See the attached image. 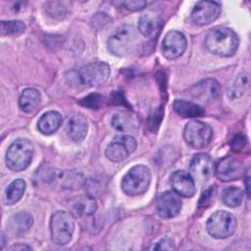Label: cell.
Returning <instances> with one entry per match:
<instances>
[{
  "label": "cell",
  "mask_w": 251,
  "mask_h": 251,
  "mask_svg": "<svg viewBox=\"0 0 251 251\" xmlns=\"http://www.w3.org/2000/svg\"><path fill=\"white\" fill-rule=\"evenodd\" d=\"M84 186L88 195L97 197L101 195L103 190L106 188V180L99 176H93L85 180Z\"/></svg>",
  "instance_id": "cell-31"
},
{
  "label": "cell",
  "mask_w": 251,
  "mask_h": 251,
  "mask_svg": "<svg viewBox=\"0 0 251 251\" xmlns=\"http://www.w3.org/2000/svg\"><path fill=\"white\" fill-rule=\"evenodd\" d=\"M221 14V4L216 1H200L191 11V20L198 25H207L218 19Z\"/></svg>",
  "instance_id": "cell-10"
},
{
  "label": "cell",
  "mask_w": 251,
  "mask_h": 251,
  "mask_svg": "<svg viewBox=\"0 0 251 251\" xmlns=\"http://www.w3.org/2000/svg\"><path fill=\"white\" fill-rule=\"evenodd\" d=\"M112 126L119 131L123 132H130L137 128V121L136 119L128 114L117 113L112 118Z\"/></svg>",
  "instance_id": "cell-26"
},
{
  "label": "cell",
  "mask_w": 251,
  "mask_h": 251,
  "mask_svg": "<svg viewBox=\"0 0 251 251\" xmlns=\"http://www.w3.org/2000/svg\"><path fill=\"white\" fill-rule=\"evenodd\" d=\"M84 176L76 171H66L55 173L54 180L57 181L63 188L78 189L85 183Z\"/></svg>",
  "instance_id": "cell-20"
},
{
  "label": "cell",
  "mask_w": 251,
  "mask_h": 251,
  "mask_svg": "<svg viewBox=\"0 0 251 251\" xmlns=\"http://www.w3.org/2000/svg\"><path fill=\"white\" fill-rule=\"evenodd\" d=\"M212 135L211 126L201 121H190L183 129V137L186 143L195 149L206 147L210 143Z\"/></svg>",
  "instance_id": "cell-8"
},
{
  "label": "cell",
  "mask_w": 251,
  "mask_h": 251,
  "mask_svg": "<svg viewBox=\"0 0 251 251\" xmlns=\"http://www.w3.org/2000/svg\"><path fill=\"white\" fill-rule=\"evenodd\" d=\"M101 99L102 98L98 93H91L87 97H84L82 100H80L79 104L92 109H97L101 102Z\"/></svg>",
  "instance_id": "cell-32"
},
{
  "label": "cell",
  "mask_w": 251,
  "mask_h": 251,
  "mask_svg": "<svg viewBox=\"0 0 251 251\" xmlns=\"http://www.w3.org/2000/svg\"><path fill=\"white\" fill-rule=\"evenodd\" d=\"M151 180V174L147 167L137 165L131 168L123 177L122 189L129 196H136L147 191Z\"/></svg>",
  "instance_id": "cell-5"
},
{
  "label": "cell",
  "mask_w": 251,
  "mask_h": 251,
  "mask_svg": "<svg viewBox=\"0 0 251 251\" xmlns=\"http://www.w3.org/2000/svg\"><path fill=\"white\" fill-rule=\"evenodd\" d=\"M214 173L220 180L226 182L241 177L244 175V168L239 160L233 157H224L216 165Z\"/></svg>",
  "instance_id": "cell-13"
},
{
  "label": "cell",
  "mask_w": 251,
  "mask_h": 251,
  "mask_svg": "<svg viewBox=\"0 0 251 251\" xmlns=\"http://www.w3.org/2000/svg\"><path fill=\"white\" fill-rule=\"evenodd\" d=\"M70 208L74 215L76 217L90 216L97 209V202L95 197L90 195H82L73 198L70 201Z\"/></svg>",
  "instance_id": "cell-19"
},
{
  "label": "cell",
  "mask_w": 251,
  "mask_h": 251,
  "mask_svg": "<svg viewBox=\"0 0 251 251\" xmlns=\"http://www.w3.org/2000/svg\"><path fill=\"white\" fill-rule=\"evenodd\" d=\"M174 110L182 118H196L204 115V109L193 102H189L182 99H176L174 102Z\"/></svg>",
  "instance_id": "cell-23"
},
{
  "label": "cell",
  "mask_w": 251,
  "mask_h": 251,
  "mask_svg": "<svg viewBox=\"0 0 251 251\" xmlns=\"http://www.w3.org/2000/svg\"><path fill=\"white\" fill-rule=\"evenodd\" d=\"M239 46L237 34L227 27H215L209 30L205 37V47L215 55L230 57L235 54Z\"/></svg>",
  "instance_id": "cell-2"
},
{
  "label": "cell",
  "mask_w": 251,
  "mask_h": 251,
  "mask_svg": "<svg viewBox=\"0 0 251 251\" xmlns=\"http://www.w3.org/2000/svg\"><path fill=\"white\" fill-rule=\"evenodd\" d=\"M115 4L122 5L124 8L129 11H139L145 8V6L147 5V2L143 0H134V1H123Z\"/></svg>",
  "instance_id": "cell-33"
},
{
  "label": "cell",
  "mask_w": 251,
  "mask_h": 251,
  "mask_svg": "<svg viewBox=\"0 0 251 251\" xmlns=\"http://www.w3.org/2000/svg\"><path fill=\"white\" fill-rule=\"evenodd\" d=\"M39 103L40 93L35 88H25L19 98V106L25 113L33 112L38 107Z\"/></svg>",
  "instance_id": "cell-24"
},
{
  "label": "cell",
  "mask_w": 251,
  "mask_h": 251,
  "mask_svg": "<svg viewBox=\"0 0 251 251\" xmlns=\"http://www.w3.org/2000/svg\"><path fill=\"white\" fill-rule=\"evenodd\" d=\"M136 149V140L129 134H119L105 150L106 157L112 162H121Z\"/></svg>",
  "instance_id": "cell-9"
},
{
  "label": "cell",
  "mask_w": 251,
  "mask_h": 251,
  "mask_svg": "<svg viewBox=\"0 0 251 251\" xmlns=\"http://www.w3.org/2000/svg\"><path fill=\"white\" fill-rule=\"evenodd\" d=\"M152 250H174L175 249V244L174 241L169 238V237H165L160 239L159 241H157L152 247Z\"/></svg>",
  "instance_id": "cell-34"
},
{
  "label": "cell",
  "mask_w": 251,
  "mask_h": 251,
  "mask_svg": "<svg viewBox=\"0 0 251 251\" xmlns=\"http://www.w3.org/2000/svg\"><path fill=\"white\" fill-rule=\"evenodd\" d=\"M156 207L161 218L171 219L177 216L180 212L181 200L175 191H166L159 196Z\"/></svg>",
  "instance_id": "cell-14"
},
{
  "label": "cell",
  "mask_w": 251,
  "mask_h": 251,
  "mask_svg": "<svg viewBox=\"0 0 251 251\" xmlns=\"http://www.w3.org/2000/svg\"><path fill=\"white\" fill-rule=\"evenodd\" d=\"M2 35H20L25 30V25L21 21H2L0 23Z\"/></svg>",
  "instance_id": "cell-30"
},
{
  "label": "cell",
  "mask_w": 251,
  "mask_h": 251,
  "mask_svg": "<svg viewBox=\"0 0 251 251\" xmlns=\"http://www.w3.org/2000/svg\"><path fill=\"white\" fill-rule=\"evenodd\" d=\"M223 201L228 207H237L241 204L243 198V192L239 187L236 186H228L224 189Z\"/></svg>",
  "instance_id": "cell-28"
},
{
  "label": "cell",
  "mask_w": 251,
  "mask_h": 251,
  "mask_svg": "<svg viewBox=\"0 0 251 251\" xmlns=\"http://www.w3.org/2000/svg\"><path fill=\"white\" fill-rule=\"evenodd\" d=\"M246 143H247L246 136L243 133L239 132L233 137V139L231 141V148L234 151H239L245 147Z\"/></svg>",
  "instance_id": "cell-35"
},
{
  "label": "cell",
  "mask_w": 251,
  "mask_h": 251,
  "mask_svg": "<svg viewBox=\"0 0 251 251\" xmlns=\"http://www.w3.org/2000/svg\"><path fill=\"white\" fill-rule=\"evenodd\" d=\"M110 76V67L100 61L92 62L66 75L68 83L75 89L98 86L107 81Z\"/></svg>",
  "instance_id": "cell-1"
},
{
  "label": "cell",
  "mask_w": 251,
  "mask_h": 251,
  "mask_svg": "<svg viewBox=\"0 0 251 251\" xmlns=\"http://www.w3.org/2000/svg\"><path fill=\"white\" fill-rule=\"evenodd\" d=\"M170 182L174 191L182 197H192L195 193V182L190 174L177 170L170 176Z\"/></svg>",
  "instance_id": "cell-16"
},
{
  "label": "cell",
  "mask_w": 251,
  "mask_h": 251,
  "mask_svg": "<svg viewBox=\"0 0 251 251\" xmlns=\"http://www.w3.org/2000/svg\"><path fill=\"white\" fill-rule=\"evenodd\" d=\"M163 21L160 16L149 12L142 15L138 21L139 31L148 38H155L162 28Z\"/></svg>",
  "instance_id": "cell-18"
},
{
  "label": "cell",
  "mask_w": 251,
  "mask_h": 251,
  "mask_svg": "<svg viewBox=\"0 0 251 251\" xmlns=\"http://www.w3.org/2000/svg\"><path fill=\"white\" fill-rule=\"evenodd\" d=\"M33 145L27 138H18L12 142L6 152V164L15 172L24 171L30 164L33 157Z\"/></svg>",
  "instance_id": "cell-3"
},
{
  "label": "cell",
  "mask_w": 251,
  "mask_h": 251,
  "mask_svg": "<svg viewBox=\"0 0 251 251\" xmlns=\"http://www.w3.org/2000/svg\"><path fill=\"white\" fill-rule=\"evenodd\" d=\"M249 179H250V176H249V169L247 170L246 174H245V183H246V192H247V195L249 196Z\"/></svg>",
  "instance_id": "cell-38"
},
{
  "label": "cell",
  "mask_w": 251,
  "mask_h": 251,
  "mask_svg": "<svg viewBox=\"0 0 251 251\" xmlns=\"http://www.w3.org/2000/svg\"><path fill=\"white\" fill-rule=\"evenodd\" d=\"M211 191L212 189H208L202 193L201 198L199 200V207H206L209 205V202L211 199Z\"/></svg>",
  "instance_id": "cell-36"
},
{
  "label": "cell",
  "mask_w": 251,
  "mask_h": 251,
  "mask_svg": "<svg viewBox=\"0 0 251 251\" xmlns=\"http://www.w3.org/2000/svg\"><path fill=\"white\" fill-rule=\"evenodd\" d=\"M249 85V77L246 74H241L236 77L233 84L228 89V97L230 99H235L241 97Z\"/></svg>",
  "instance_id": "cell-29"
},
{
  "label": "cell",
  "mask_w": 251,
  "mask_h": 251,
  "mask_svg": "<svg viewBox=\"0 0 251 251\" xmlns=\"http://www.w3.org/2000/svg\"><path fill=\"white\" fill-rule=\"evenodd\" d=\"M87 122L85 118L81 115H73L68 120L67 124V130L69 133V136L74 141H81L84 139L87 133Z\"/></svg>",
  "instance_id": "cell-21"
},
{
  "label": "cell",
  "mask_w": 251,
  "mask_h": 251,
  "mask_svg": "<svg viewBox=\"0 0 251 251\" xmlns=\"http://www.w3.org/2000/svg\"><path fill=\"white\" fill-rule=\"evenodd\" d=\"M75 228L74 218L71 213L66 211L55 212L50 220L51 238L58 245L67 244L73 236Z\"/></svg>",
  "instance_id": "cell-6"
},
{
  "label": "cell",
  "mask_w": 251,
  "mask_h": 251,
  "mask_svg": "<svg viewBox=\"0 0 251 251\" xmlns=\"http://www.w3.org/2000/svg\"><path fill=\"white\" fill-rule=\"evenodd\" d=\"M220 94V83L214 78L201 80L190 89V95L197 101L210 103L218 98Z\"/></svg>",
  "instance_id": "cell-15"
},
{
  "label": "cell",
  "mask_w": 251,
  "mask_h": 251,
  "mask_svg": "<svg viewBox=\"0 0 251 251\" xmlns=\"http://www.w3.org/2000/svg\"><path fill=\"white\" fill-rule=\"evenodd\" d=\"M190 176L199 182L207 181L215 172V165L212 158L206 153L196 154L190 161Z\"/></svg>",
  "instance_id": "cell-11"
},
{
  "label": "cell",
  "mask_w": 251,
  "mask_h": 251,
  "mask_svg": "<svg viewBox=\"0 0 251 251\" xmlns=\"http://www.w3.org/2000/svg\"><path fill=\"white\" fill-rule=\"evenodd\" d=\"M137 42L135 28L130 25H124L118 27L108 39L109 51L119 57L129 54Z\"/></svg>",
  "instance_id": "cell-4"
},
{
  "label": "cell",
  "mask_w": 251,
  "mask_h": 251,
  "mask_svg": "<svg viewBox=\"0 0 251 251\" xmlns=\"http://www.w3.org/2000/svg\"><path fill=\"white\" fill-rule=\"evenodd\" d=\"M11 250H31V247L27 246V245H23V244H17V245H14L10 248Z\"/></svg>",
  "instance_id": "cell-37"
},
{
  "label": "cell",
  "mask_w": 251,
  "mask_h": 251,
  "mask_svg": "<svg viewBox=\"0 0 251 251\" xmlns=\"http://www.w3.org/2000/svg\"><path fill=\"white\" fill-rule=\"evenodd\" d=\"M186 38L177 30L169 31L162 41V53L165 58L175 60L181 56L186 49Z\"/></svg>",
  "instance_id": "cell-12"
},
{
  "label": "cell",
  "mask_w": 251,
  "mask_h": 251,
  "mask_svg": "<svg viewBox=\"0 0 251 251\" xmlns=\"http://www.w3.org/2000/svg\"><path fill=\"white\" fill-rule=\"evenodd\" d=\"M32 216L27 212H19L13 215L7 222V231L13 236L25 234L32 226Z\"/></svg>",
  "instance_id": "cell-17"
},
{
  "label": "cell",
  "mask_w": 251,
  "mask_h": 251,
  "mask_svg": "<svg viewBox=\"0 0 251 251\" xmlns=\"http://www.w3.org/2000/svg\"><path fill=\"white\" fill-rule=\"evenodd\" d=\"M62 124V116L57 111H49L44 113L38 120L37 126L41 133L52 134Z\"/></svg>",
  "instance_id": "cell-22"
},
{
  "label": "cell",
  "mask_w": 251,
  "mask_h": 251,
  "mask_svg": "<svg viewBox=\"0 0 251 251\" xmlns=\"http://www.w3.org/2000/svg\"><path fill=\"white\" fill-rule=\"evenodd\" d=\"M235 217L226 211L214 213L207 221L206 228L210 235L215 238H226L232 235L236 229Z\"/></svg>",
  "instance_id": "cell-7"
},
{
  "label": "cell",
  "mask_w": 251,
  "mask_h": 251,
  "mask_svg": "<svg viewBox=\"0 0 251 251\" xmlns=\"http://www.w3.org/2000/svg\"><path fill=\"white\" fill-rule=\"evenodd\" d=\"M26 183L22 178H17L13 180L5 190V203L7 205L16 204L24 195Z\"/></svg>",
  "instance_id": "cell-25"
},
{
  "label": "cell",
  "mask_w": 251,
  "mask_h": 251,
  "mask_svg": "<svg viewBox=\"0 0 251 251\" xmlns=\"http://www.w3.org/2000/svg\"><path fill=\"white\" fill-rule=\"evenodd\" d=\"M71 7L72 3L70 1H48L44 5L47 15L53 19L64 18Z\"/></svg>",
  "instance_id": "cell-27"
}]
</instances>
